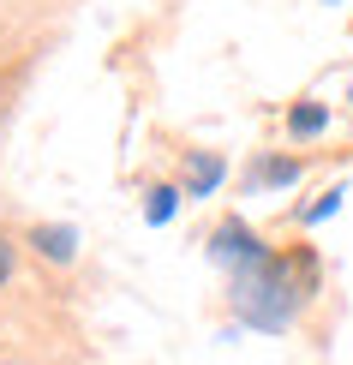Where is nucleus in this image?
<instances>
[{"mask_svg":"<svg viewBox=\"0 0 353 365\" xmlns=\"http://www.w3.org/2000/svg\"><path fill=\"white\" fill-rule=\"evenodd\" d=\"M234 306L245 324L257 329H287L300 312V287H294V264H282V257H257L252 269H240L234 276Z\"/></svg>","mask_w":353,"mask_h":365,"instance_id":"nucleus-1","label":"nucleus"},{"mask_svg":"<svg viewBox=\"0 0 353 365\" xmlns=\"http://www.w3.org/2000/svg\"><path fill=\"white\" fill-rule=\"evenodd\" d=\"M210 252H216V264H227L234 276H240V269H252L257 257H270L245 222H222V227H216V240H210Z\"/></svg>","mask_w":353,"mask_h":365,"instance_id":"nucleus-2","label":"nucleus"},{"mask_svg":"<svg viewBox=\"0 0 353 365\" xmlns=\"http://www.w3.org/2000/svg\"><path fill=\"white\" fill-rule=\"evenodd\" d=\"M216 180H222V156H192V168H186V186H192V197L216 192Z\"/></svg>","mask_w":353,"mask_h":365,"instance_id":"nucleus-3","label":"nucleus"},{"mask_svg":"<svg viewBox=\"0 0 353 365\" xmlns=\"http://www.w3.org/2000/svg\"><path fill=\"white\" fill-rule=\"evenodd\" d=\"M36 246L54 257V264H72V246H78V240H72V227H36Z\"/></svg>","mask_w":353,"mask_h":365,"instance_id":"nucleus-4","label":"nucleus"},{"mask_svg":"<svg viewBox=\"0 0 353 365\" xmlns=\"http://www.w3.org/2000/svg\"><path fill=\"white\" fill-rule=\"evenodd\" d=\"M287 126H294V138H312V132H324V108H317V102H305V108H294Z\"/></svg>","mask_w":353,"mask_h":365,"instance_id":"nucleus-5","label":"nucleus"},{"mask_svg":"<svg viewBox=\"0 0 353 365\" xmlns=\"http://www.w3.org/2000/svg\"><path fill=\"white\" fill-rule=\"evenodd\" d=\"M174 204H180V192L174 186H156V192H150V204H144V216L150 222H168V216H174Z\"/></svg>","mask_w":353,"mask_h":365,"instance_id":"nucleus-6","label":"nucleus"},{"mask_svg":"<svg viewBox=\"0 0 353 365\" xmlns=\"http://www.w3.org/2000/svg\"><path fill=\"white\" fill-rule=\"evenodd\" d=\"M294 174H300V162H264L257 168V180H270V186H287Z\"/></svg>","mask_w":353,"mask_h":365,"instance_id":"nucleus-7","label":"nucleus"},{"mask_svg":"<svg viewBox=\"0 0 353 365\" xmlns=\"http://www.w3.org/2000/svg\"><path fill=\"white\" fill-rule=\"evenodd\" d=\"M335 204H342V186H335V192H324V197H317V204H312V210H305V222H324V216H335Z\"/></svg>","mask_w":353,"mask_h":365,"instance_id":"nucleus-8","label":"nucleus"},{"mask_svg":"<svg viewBox=\"0 0 353 365\" xmlns=\"http://www.w3.org/2000/svg\"><path fill=\"white\" fill-rule=\"evenodd\" d=\"M6 269H12V252H6V246H0V276H6Z\"/></svg>","mask_w":353,"mask_h":365,"instance_id":"nucleus-9","label":"nucleus"}]
</instances>
